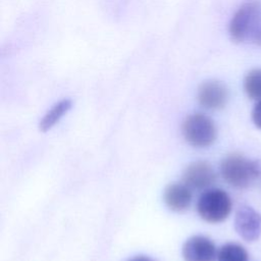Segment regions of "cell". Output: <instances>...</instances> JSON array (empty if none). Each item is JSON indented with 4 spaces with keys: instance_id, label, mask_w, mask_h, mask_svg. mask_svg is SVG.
I'll list each match as a JSON object with an SVG mask.
<instances>
[{
    "instance_id": "obj_1",
    "label": "cell",
    "mask_w": 261,
    "mask_h": 261,
    "mask_svg": "<svg viewBox=\"0 0 261 261\" xmlns=\"http://www.w3.org/2000/svg\"><path fill=\"white\" fill-rule=\"evenodd\" d=\"M230 38L237 43L261 46V1L243 4L229 22Z\"/></svg>"
},
{
    "instance_id": "obj_2",
    "label": "cell",
    "mask_w": 261,
    "mask_h": 261,
    "mask_svg": "<svg viewBox=\"0 0 261 261\" xmlns=\"http://www.w3.org/2000/svg\"><path fill=\"white\" fill-rule=\"evenodd\" d=\"M222 177L230 186L238 189L248 188L260 175V163L240 154L226 156L220 164Z\"/></svg>"
},
{
    "instance_id": "obj_3",
    "label": "cell",
    "mask_w": 261,
    "mask_h": 261,
    "mask_svg": "<svg viewBox=\"0 0 261 261\" xmlns=\"http://www.w3.org/2000/svg\"><path fill=\"white\" fill-rule=\"evenodd\" d=\"M231 200L229 196L220 189H209L198 199L197 211L202 219L207 222H221L229 215Z\"/></svg>"
},
{
    "instance_id": "obj_4",
    "label": "cell",
    "mask_w": 261,
    "mask_h": 261,
    "mask_svg": "<svg viewBox=\"0 0 261 261\" xmlns=\"http://www.w3.org/2000/svg\"><path fill=\"white\" fill-rule=\"evenodd\" d=\"M181 133L190 145L198 148L210 146L217 134L214 122L202 113H194L186 117L181 124Z\"/></svg>"
},
{
    "instance_id": "obj_5",
    "label": "cell",
    "mask_w": 261,
    "mask_h": 261,
    "mask_svg": "<svg viewBox=\"0 0 261 261\" xmlns=\"http://www.w3.org/2000/svg\"><path fill=\"white\" fill-rule=\"evenodd\" d=\"M234 227L245 241L254 242L261 234V214L248 205H242L236 213Z\"/></svg>"
},
{
    "instance_id": "obj_6",
    "label": "cell",
    "mask_w": 261,
    "mask_h": 261,
    "mask_svg": "<svg viewBox=\"0 0 261 261\" xmlns=\"http://www.w3.org/2000/svg\"><path fill=\"white\" fill-rule=\"evenodd\" d=\"M216 179L212 166L203 160L190 163L182 172V180L190 189L203 190L210 187Z\"/></svg>"
},
{
    "instance_id": "obj_7",
    "label": "cell",
    "mask_w": 261,
    "mask_h": 261,
    "mask_svg": "<svg viewBox=\"0 0 261 261\" xmlns=\"http://www.w3.org/2000/svg\"><path fill=\"white\" fill-rule=\"evenodd\" d=\"M185 261H214L217 257L214 243L204 236H193L182 246Z\"/></svg>"
},
{
    "instance_id": "obj_8",
    "label": "cell",
    "mask_w": 261,
    "mask_h": 261,
    "mask_svg": "<svg viewBox=\"0 0 261 261\" xmlns=\"http://www.w3.org/2000/svg\"><path fill=\"white\" fill-rule=\"evenodd\" d=\"M228 99L226 87L218 81H206L198 90L199 103L211 110L221 109L225 106Z\"/></svg>"
},
{
    "instance_id": "obj_9",
    "label": "cell",
    "mask_w": 261,
    "mask_h": 261,
    "mask_svg": "<svg viewBox=\"0 0 261 261\" xmlns=\"http://www.w3.org/2000/svg\"><path fill=\"white\" fill-rule=\"evenodd\" d=\"M163 199L166 206L175 212L186 210L192 202V193L186 184H169L163 193Z\"/></svg>"
},
{
    "instance_id": "obj_10",
    "label": "cell",
    "mask_w": 261,
    "mask_h": 261,
    "mask_svg": "<svg viewBox=\"0 0 261 261\" xmlns=\"http://www.w3.org/2000/svg\"><path fill=\"white\" fill-rule=\"evenodd\" d=\"M71 100L63 99L56 103L42 118L39 124V128L42 132H47L52 128L59 119L71 108Z\"/></svg>"
},
{
    "instance_id": "obj_11",
    "label": "cell",
    "mask_w": 261,
    "mask_h": 261,
    "mask_svg": "<svg viewBox=\"0 0 261 261\" xmlns=\"http://www.w3.org/2000/svg\"><path fill=\"white\" fill-rule=\"evenodd\" d=\"M217 261H248L249 256L246 249L236 243L223 245L217 253Z\"/></svg>"
},
{
    "instance_id": "obj_12",
    "label": "cell",
    "mask_w": 261,
    "mask_h": 261,
    "mask_svg": "<svg viewBox=\"0 0 261 261\" xmlns=\"http://www.w3.org/2000/svg\"><path fill=\"white\" fill-rule=\"evenodd\" d=\"M244 90L249 98L261 100V68L249 71L244 80Z\"/></svg>"
},
{
    "instance_id": "obj_13",
    "label": "cell",
    "mask_w": 261,
    "mask_h": 261,
    "mask_svg": "<svg viewBox=\"0 0 261 261\" xmlns=\"http://www.w3.org/2000/svg\"><path fill=\"white\" fill-rule=\"evenodd\" d=\"M252 119L255 123V125L259 128H261V100H259L252 111Z\"/></svg>"
},
{
    "instance_id": "obj_14",
    "label": "cell",
    "mask_w": 261,
    "mask_h": 261,
    "mask_svg": "<svg viewBox=\"0 0 261 261\" xmlns=\"http://www.w3.org/2000/svg\"><path fill=\"white\" fill-rule=\"evenodd\" d=\"M129 261H153V260H151V259H150V258H148V257L138 256V257H135V258L130 259Z\"/></svg>"
}]
</instances>
